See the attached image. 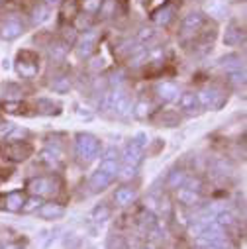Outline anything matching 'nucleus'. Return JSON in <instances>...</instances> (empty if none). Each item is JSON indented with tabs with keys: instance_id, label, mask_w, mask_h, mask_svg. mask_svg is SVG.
<instances>
[{
	"instance_id": "obj_44",
	"label": "nucleus",
	"mask_w": 247,
	"mask_h": 249,
	"mask_svg": "<svg viewBox=\"0 0 247 249\" xmlns=\"http://www.w3.org/2000/svg\"><path fill=\"white\" fill-rule=\"evenodd\" d=\"M102 67H104V59H102V57L96 55V57L90 59V69H92V71H98V69H102Z\"/></svg>"
},
{
	"instance_id": "obj_3",
	"label": "nucleus",
	"mask_w": 247,
	"mask_h": 249,
	"mask_svg": "<svg viewBox=\"0 0 247 249\" xmlns=\"http://www.w3.org/2000/svg\"><path fill=\"white\" fill-rule=\"evenodd\" d=\"M196 98H198V104L202 108H208V110H220L226 102V94L218 87H206V89L198 90Z\"/></svg>"
},
{
	"instance_id": "obj_39",
	"label": "nucleus",
	"mask_w": 247,
	"mask_h": 249,
	"mask_svg": "<svg viewBox=\"0 0 247 249\" xmlns=\"http://www.w3.org/2000/svg\"><path fill=\"white\" fill-rule=\"evenodd\" d=\"M63 43L67 47H71L73 43H77V30L71 26V28H63Z\"/></svg>"
},
{
	"instance_id": "obj_23",
	"label": "nucleus",
	"mask_w": 247,
	"mask_h": 249,
	"mask_svg": "<svg viewBox=\"0 0 247 249\" xmlns=\"http://www.w3.org/2000/svg\"><path fill=\"white\" fill-rule=\"evenodd\" d=\"M24 193H20V191H14V193H10L8 196H6V208L10 210V212H20L22 210V206H24Z\"/></svg>"
},
{
	"instance_id": "obj_7",
	"label": "nucleus",
	"mask_w": 247,
	"mask_h": 249,
	"mask_svg": "<svg viewBox=\"0 0 247 249\" xmlns=\"http://www.w3.org/2000/svg\"><path fill=\"white\" fill-rule=\"evenodd\" d=\"M122 159H124V165H140L143 161V145H140L138 142H130L122 151Z\"/></svg>"
},
{
	"instance_id": "obj_46",
	"label": "nucleus",
	"mask_w": 247,
	"mask_h": 249,
	"mask_svg": "<svg viewBox=\"0 0 247 249\" xmlns=\"http://www.w3.org/2000/svg\"><path fill=\"white\" fill-rule=\"evenodd\" d=\"M63 0H41V4H45L47 8H51V6H57V4H61Z\"/></svg>"
},
{
	"instance_id": "obj_25",
	"label": "nucleus",
	"mask_w": 247,
	"mask_h": 249,
	"mask_svg": "<svg viewBox=\"0 0 247 249\" xmlns=\"http://www.w3.org/2000/svg\"><path fill=\"white\" fill-rule=\"evenodd\" d=\"M116 8H118V0H102L98 14L102 20H110L116 16Z\"/></svg>"
},
{
	"instance_id": "obj_31",
	"label": "nucleus",
	"mask_w": 247,
	"mask_h": 249,
	"mask_svg": "<svg viewBox=\"0 0 247 249\" xmlns=\"http://www.w3.org/2000/svg\"><path fill=\"white\" fill-rule=\"evenodd\" d=\"M147 59H149V51H147V49H140V51L134 53L128 61H130V67L138 69V67H141L143 63H147Z\"/></svg>"
},
{
	"instance_id": "obj_4",
	"label": "nucleus",
	"mask_w": 247,
	"mask_h": 249,
	"mask_svg": "<svg viewBox=\"0 0 247 249\" xmlns=\"http://www.w3.org/2000/svg\"><path fill=\"white\" fill-rule=\"evenodd\" d=\"M10 18H6L2 24H0V37L6 39V41H12L16 37H20L24 34V24L20 22V18H16V14H8Z\"/></svg>"
},
{
	"instance_id": "obj_32",
	"label": "nucleus",
	"mask_w": 247,
	"mask_h": 249,
	"mask_svg": "<svg viewBox=\"0 0 247 249\" xmlns=\"http://www.w3.org/2000/svg\"><path fill=\"white\" fill-rule=\"evenodd\" d=\"M151 102H147V100H140L136 106H134V116L136 118H140V120H145L149 114H151Z\"/></svg>"
},
{
	"instance_id": "obj_15",
	"label": "nucleus",
	"mask_w": 247,
	"mask_h": 249,
	"mask_svg": "<svg viewBox=\"0 0 247 249\" xmlns=\"http://www.w3.org/2000/svg\"><path fill=\"white\" fill-rule=\"evenodd\" d=\"M112 180H114V177H110V175H106L102 171H96V173H92V177L88 180V186L94 193H100V191L108 189V186L112 184Z\"/></svg>"
},
{
	"instance_id": "obj_1",
	"label": "nucleus",
	"mask_w": 247,
	"mask_h": 249,
	"mask_svg": "<svg viewBox=\"0 0 247 249\" xmlns=\"http://www.w3.org/2000/svg\"><path fill=\"white\" fill-rule=\"evenodd\" d=\"M100 140L92 134H77L75 138V157L79 163L88 165L92 163L100 153Z\"/></svg>"
},
{
	"instance_id": "obj_8",
	"label": "nucleus",
	"mask_w": 247,
	"mask_h": 249,
	"mask_svg": "<svg viewBox=\"0 0 247 249\" xmlns=\"http://www.w3.org/2000/svg\"><path fill=\"white\" fill-rule=\"evenodd\" d=\"M28 191L34 196H45L53 191V180L49 177H35L28 182Z\"/></svg>"
},
{
	"instance_id": "obj_42",
	"label": "nucleus",
	"mask_w": 247,
	"mask_h": 249,
	"mask_svg": "<svg viewBox=\"0 0 247 249\" xmlns=\"http://www.w3.org/2000/svg\"><path fill=\"white\" fill-rule=\"evenodd\" d=\"M108 216H110V208H108V206H100V208L94 210V220H96V222H102V220H106Z\"/></svg>"
},
{
	"instance_id": "obj_29",
	"label": "nucleus",
	"mask_w": 247,
	"mask_h": 249,
	"mask_svg": "<svg viewBox=\"0 0 247 249\" xmlns=\"http://www.w3.org/2000/svg\"><path fill=\"white\" fill-rule=\"evenodd\" d=\"M37 110H39L41 114H47V116L59 114V106L53 104V100H49V98H39V100H37Z\"/></svg>"
},
{
	"instance_id": "obj_30",
	"label": "nucleus",
	"mask_w": 247,
	"mask_h": 249,
	"mask_svg": "<svg viewBox=\"0 0 247 249\" xmlns=\"http://www.w3.org/2000/svg\"><path fill=\"white\" fill-rule=\"evenodd\" d=\"M100 4H102V0H83V2L79 4V8H81L85 14H88V16H94V14H98V10H100Z\"/></svg>"
},
{
	"instance_id": "obj_45",
	"label": "nucleus",
	"mask_w": 247,
	"mask_h": 249,
	"mask_svg": "<svg viewBox=\"0 0 247 249\" xmlns=\"http://www.w3.org/2000/svg\"><path fill=\"white\" fill-rule=\"evenodd\" d=\"M118 155H120V151H118L116 147H108L102 157H104V159H118Z\"/></svg>"
},
{
	"instance_id": "obj_12",
	"label": "nucleus",
	"mask_w": 247,
	"mask_h": 249,
	"mask_svg": "<svg viewBox=\"0 0 247 249\" xmlns=\"http://www.w3.org/2000/svg\"><path fill=\"white\" fill-rule=\"evenodd\" d=\"M243 39H245L243 28H239L237 24H229V26L226 28V34H224V43H226V45L233 47V45L243 43Z\"/></svg>"
},
{
	"instance_id": "obj_28",
	"label": "nucleus",
	"mask_w": 247,
	"mask_h": 249,
	"mask_svg": "<svg viewBox=\"0 0 247 249\" xmlns=\"http://www.w3.org/2000/svg\"><path fill=\"white\" fill-rule=\"evenodd\" d=\"M98 171H102V173H106V175H110V177H118V171H120V165H118V159H102V163H100V167H98Z\"/></svg>"
},
{
	"instance_id": "obj_38",
	"label": "nucleus",
	"mask_w": 247,
	"mask_h": 249,
	"mask_svg": "<svg viewBox=\"0 0 247 249\" xmlns=\"http://www.w3.org/2000/svg\"><path fill=\"white\" fill-rule=\"evenodd\" d=\"M153 37H155V32H153V28H147V26L140 28V32H138V43H145V41H151Z\"/></svg>"
},
{
	"instance_id": "obj_16",
	"label": "nucleus",
	"mask_w": 247,
	"mask_h": 249,
	"mask_svg": "<svg viewBox=\"0 0 247 249\" xmlns=\"http://www.w3.org/2000/svg\"><path fill=\"white\" fill-rule=\"evenodd\" d=\"M114 200H116L118 206H130L136 200V191L132 189V186H120V189L116 191V195H114Z\"/></svg>"
},
{
	"instance_id": "obj_26",
	"label": "nucleus",
	"mask_w": 247,
	"mask_h": 249,
	"mask_svg": "<svg viewBox=\"0 0 247 249\" xmlns=\"http://www.w3.org/2000/svg\"><path fill=\"white\" fill-rule=\"evenodd\" d=\"M49 12H51V8H47L45 4H37V6H34V10H32V22L34 24H43L47 18H49Z\"/></svg>"
},
{
	"instance_id": "obj_37",
	"label": "nucleus",
	"mask_w": 247,
	"mask_h": 249,
	"mask_svg": "<svg viewBox=\"0 0 247 249\" xmlns=\"http://www.w3.org/2000/svg\"><path fill=\"white\" fill-rule=\"evenodd\" d=\"M77 14H79V4L75 2V0H69V2L63 4V16H65L67 20H69V18L73 20Z\"/></svg>"
},
{
	"instance_id": "obj_40",
	"label": "nucleus",
	"mask_w": 247,
	"mask_h": 249,
	"mask_svg": "<svg viewBox=\"0 0 247 249\" xmlns=\"http://www.w3.org/2000/svg\"><path fill=\"white\" fill-rule=\"evenodd\" d=\"M216 222H218L220 226H231V224H233V216H231L229 212H218Z\"/></svg>"
},
{
	"instance_id": "obj_47",
	"label": "nucleus",
	"mask_w": 247,
	"mask_h": 249,
	"mask_svg": "<svg viewBox=\"0 0 247 249\" xmlns=\"http://www.w3.org/2000/svg\"><path fill=\"white\" fill-rule=\"evenodd\" d=\"M6 249H18V247H16V245H8Z\"/></svg>"
},
{
	"instance_id": "obj_11",
	"label": "nucleus",
	"mask_w": 247,
	"mask_h": 249,
	"mask_svg": "<svg viewBox=\"0 0 247 249\" xmlns=\"http://www.w3.org/2000/svg\"><path fill=\"white\" fill-rule=\"evenodd\" d=\"M151 20H153V24H157V26L165 28V26H169V24L175 20V8H173V6H169V4H163L161 8H157V10L153 12Z\"/></svg>"
},
{
	"instance_id": "obj_2",
	"label": "nucleus",
	"mask_w": 247,
	"mask_h": 249,
	"mask_svg": "<svg viewBox=\"0 0 247 249\" xmlns=\"http://www.w3.org/2000/svg\"><path fill=\"white\" fill-rule=\"evenodd\" d=\"M39 69V59L32 51H20L18 61H16V71L22 79H34Z\"/></svg>"
},
{
	"instance_id": "obj_22",
	"label": "nucleus",
	"mask_w": 247,
	"mask_h": 249,
	"mask_svg": "<svg viewBox=\"0 0 247 249\" xmlns=\"http://www.w3.org/2000/svg\"><path fill=\"white\" fill-rule=\"evenodd\" d=\"M184 180H187V173H184L182 169H175L167 177V186L173 191H178L180 186H184Z\"/></svg>"
},
{
	"instance_id": "obj_36",
	"label": "nucleus",
	"mask_w": 247,
	"mask_h": 249,
	"mask_svg": "<svg viewBox=\"0 0 247 249\" xmlns=\"http://www.w3.org/2000/svg\"><path fill=\"white\" fill-rule=\"evenodd\" d=\"M41 204H43V202H41V196H34V195H32L28 200H24L22 210H24V212H35Z\"/></svg>"
},
{
	"instance_id": "obj_43",
	"label": "nucleus",
	"mask_w": 247,
	"mask_h": 249,
	"mask_svg": "<svg viewBox=\"0 0 247 249\" xmlns=\"http://www.w3.org/2000/svg\"><path fill=\"white\" fill-rule=\"evenodd\" d=\"M12 130H14V124H10V122L0 124V138H8L12 134Z\"/></svg>"
},
{
	"instance_id": "obj_14",
	"label": "nucleus",
	"mask_w": 247,
	"mask_h": 249,
	"mask_svg": "<svg viewBox=\"0 0 247 249\" xmlns=\"http://www.w3.org/2000/svg\"><path fill=\"white\" fill-rule=\"evenodd\" d=\"M37 210H39V216L43 220H57V218H61L65 214V206H61L57 202H45Z\"/></svg>"
},
{
	"instance_id": "obj_19",
	"label": "nucleus",
	"mask_w": 247,
	"mask_h": 249,
	"mask_svg": "<svg viewBox=\"0 0 247 249\" xmlns=\"http://www.w3.org/2000/svg\"><path fill=\"white\" fill-rule=\"evenodd\" d=\"M178 106L184 112H196L200 108L198 98H196V92H184V94H180L178 96Z\"/></svg>"
},
{
	"instance_id": "obj_5",
	"label": "nucleus",
	"mask_w": 247,
	"mask_h": 249,
	"mask_svg": "<svg viewBox=\"0 0 247 249\" xmlns=\"http://www.w3.org/2000/svg\"><path fill=\"white\" fill-rule=\"evenodd\" d=\"M110 98H112V102H110V110H114L116 116L124 118V116H128V114L132 112L130 96L124 92L122 89H116L114 92H110Z\"/></svg>"
},
{
	"instance_id": "obj_35",
	"label": "nucleus",
	"mask_w": 247,
	"mask_h": 249,
	"mask_svg": "<svg viewBox=\"0 0 247 249\" xmlns=\"http://www.w3.org/2000/svg\"><path fill=\"white\" fill-rule=\"evenodd\" d=\"M228 81L235 87H243L245 85V69H237V71H229L228 73Z\"/></svg>"
},
{
	"instance_id": "obj_6",
	"label": "nucleus",
	"mask_w": 247,
	"mask_h": 249,
	"mask_svg": "<svg viewBox=\"0 0 247 249\" xmlns=\"http://www.w3.org/2000/svg\"><path fill=\"white\" fill-rule=\"evenodd\" d=\"M155 96H157L161 102L169 104V102L178 100L180 90H178V87H176L175 83H171V81H161V83L155 85Z\"/></svg>"
},
{
	"instance_id": "obj_20",
	"label": "nucleus",
	"mask_w": 247,
	"mask_h": 249,
	"mask_svg": "<svg viewBox=\"0 0 247 249\" xmlns=\"http://www.w3.org/2000/svg\"><path fill=\"white\" fill-rule=\"evenodd\" d=\"M71 87H73V81H71L69 75H59V77H55V79L51 81V90L57 92V94H65V92H69Z\"/></svg>"
},
{
	"instance_id": "obj_24",
	"label": "nucleus",
	"mask_w": 247,
	"mask_h": 249,
	"mask_svg": "<svg viewBox=\"0 0 247 249\" xmlns=\"http://www.w3.org/2000/svg\"><path fill=\"white\" fill-rule=\"evenodd\" d=\"M220 67H222V69H226L228 73H229V71L243 69L239 55H226V57H222V59H220Z\"/></svg>"
},
{
	"instance_id": "obj_34",
	"label": "nucleus",
	"mask_w": 247,
	"mask_h": 249,
	"mask_svg": "<svg viewBox=\"0 0 247 249\" xmlns=\"http://www.w3.org/2000/svg\"><path fill=\"white\" fill-rule=\"evenodd\" d=\"M73 20H75L73 28H75L77 32H87V30H90V16H88V14H77Z\"/></svg>"
},
{
	"instance_id": "obj_10",
	"label": "nucleus",
	"mask_w": 247,
	"mask_h": 249,
	"mask_svg": "<svg viewBox=\"0 0 247 249\" xmlns=\"http://www.w3.org/2000/svg\"><path fill=\"white\" fill-rule=\"evenodd\" d=\"M204 26V14L202 12H189L182 18V32L184 34H196Z\"/></svg>"
},
{
	"instance_id": "obj_18",
	"label": "nucleus",
	"mask_w": 247,
	"mask_h": 249,
	"mask_svg": "<svg viewBox=\"0 0 247 249\" xmlns=\"http://www.w3.org/2000/svg\"><path fill=\"white\" fill-rule=\"evenodd\" d=\"M157 124L159 126H165V128H176L178 122H180V116L175 112V110H161L157 114Z\"/></svg>"
},
{
	"instance_id": "obj_41",
	"label": "nucleus",
	"mask_w": 247,
	"mask_h": 249,
	"mask_svg": "<svg viewBox=\"0 0 247 249\" xmlns=\"http://www.w3.org/2000/svg\"><path fill=\"white\" fill-rule=\"evenodd\" d=\"M208 12H210L212 16H224L226 6H224V4H220V2H214V4H208Z\"/></svg>"
},
{
	"instance_id": "obj_13",
	"label": "nucleus",
	"mask_w": 247,
	"mask_h": 249,
	"mask_svg": "<svg viewBox=\"0 0 247 249\" xmlns=\"http://www.w3.org/2000/svg\"><path fill=\"white\" fill-rule=\"evenodd\" d=\"M8 155L12 161H26L32 155V145L26 142H14L8 147Z\"/></svg>"
},
{
	"instance_id": "obj_9",
	"label": "nucleus",
	"mask_w": 247,
	"mask_h": 249,
	"mask_svg": "<svg viewBox=\"0 0 247 249\" xmlns=\"http://www.w3.org/2000/svg\"><path fill=\"white\" fill-rule=\"evenodd\" d=\"M94 39H96V34H94V30L90 28V30H87L85 34H83V37L79 39V43H77V53L81 55V57H90L92 53H94Z\"/></svg>"
},
{
	"instance_id": "obj_21",
	"label": "nucleus",
	"mask_w": 247,
	"mask_h": 249,
	"mask_svg": "<svg viewBox=\"0 0 247 249\" xmlns=\"http://www.w3.org/2000/svg\"><path fill=\"white\" fill-rule=\"evenodd\" d=\"M141 47H140V43L136 41V39H124L118 47H116V53L120 55V57H132L134 53H138Z\"/></svg>"
},
{
	"instance_id": "obj_17",
	"label": "nucleus",
	"mask_w": 247,
	"mask_h": 249,
	"mask_svg": "<svg viewBox=\"0 0 247 249\" xmlns=\"http://www.w3.org/2000/svg\"><path fill=\"white\" fill-rule=\"evenodd\" d=\"M176 198L184 204V206H196L200 204V193L196 191H191V189H184V186H180V189L176 191Z\"/></svg>"
},
{
	"instance_id": "obj_27",
	"label": "nucleus",
	"mask_w": 247,
	"mask_h": 249,
	"mask_svg": "<svg viewBox=\"0 0 247 249\" xmlns=\"http://www.w3.org/2000/svg\"><path fill=\"white\" fill-rule=\"evenodd\" d=\"M67 51H69V47H67L63 41H55V43H51V47H49V55H51L53 61H63L65 55H67Z\"/></svg>"
},
{
	"instance_id": "obj_33",
	"label": "nucleus",
	"mask_w": 247,
	"mask_h": 249,
	"mask_svg": "<svg viewBox=\"0 0 247 249\" xmlns=\"http://www.w3.org/2000/svg\"><path fill=\"white\" fill-rule=\"evenodd\" d=\"M118 177L122 180H132L138 177V167L136 165H122L120 171H118Z\"/></svg>"
}]
</instances>
